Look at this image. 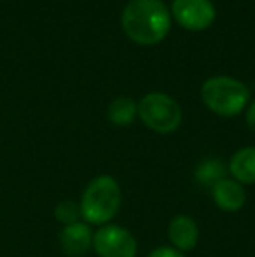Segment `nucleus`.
<instances>
[{
	"mask_svg": "<svg viewBox=\"0 0 255 257\" xmlns=\"http://www.w3.org/2000/svg\"><path fill=\"white\" fill-rule=\"evenodd\" d=\"M171 13L161 0H131L123 11L124 34L133 42L152 46L168 35Z\"/></svg>",
	"mask_w": 255,
	"mask_h": 257,
	"instance_id": "f257e3e1",
	"label": "nucleus"
},
{
	"mask_svg": "<svg viewBox=\"0 0 255 257\" xmlns=\"http://www.w3.org/2000/svg\"><path fill=\"white\" fill-rule=\"evenodd\" d=\"M123 203V191L112 175H98L84 187L79 208L81 219L89 226L109 224Z\"/></svg>",
	"mask_w": 255,
	"mask_h": 257,
	"instance_id": "f03ea898",
	"label": "nucleus"
},
{
	"mask_svg": "<svg viewBox=\"0 0 255 257\" xmlns=\"http://www.w3.org/2000/svg\"><path fill=\"white\" fill-rule=\"evenodd\" d=\"M250 91L241 81L227 75L208 79L201 88L203 103L222 117H234L246 107Z\"/></svg>",
	"mask_w": 255,
	"mask_h": 257,
	"instance_id": "7ed1b4c3",
	"label": "nucleus"
},
{
	"mask_svg": "<svg viewBox=\"0 0 255 257\" xmlns=\"http://www.w3.org/2000/svg\"><path fill=\"white\" fill-rule=\"evenodd\" d=\"M138 117L149 130L168 135L182 124V108L164 93H149L140 100Z\"/></svg>",
	"mask_w": 255,
	"mask_h": 257,
	"instance_id": "20e7f679",
	"label": "nucleus"
},
{
	"mask_svg": "<svg viewBox=\"0 0 255 257\" xmlns=\"http://www.w3.org/2000/svg\"><path fill=\"white\" fill-rule=\"evenodd\" d=\"M93 250L98 257H136V238L123 226L105 224L93 233Z\"/></svg>",
	"mask_w": 255,
	"mask_h": 257,
	"instance_id": "39448f33",
	"label": "nucleus"
},
{
	"mask_svg": "<svg viewBox=\"0 0 255 257\" xmlns=\"http://www.w3.org/2000/svg\"><path fill=\"white\" fill-rule=\"evenodd\" d=\"M171 13L182 28L191 32L210 28L217 16L211 0H173Z\"/></svg>",
	"mask_w": 255,
	"mask_h": 257,
	"instance_id": "423d86ee",
	"label": "nucleus"
},
{
	"mask_svg": "<svg viewBox=\"0 0 255 257\" xmlns=\"http://www.w3.org/2000/svg\"><path fill=\"white\" fill-rule=\"evenodd\" d=\"M60 245L65 255L84 257L93 248V229L84 220H79L70 226H63L60 233Z\"/></svg>",
	"mask_w": 255,
	"mask_h": 257,
	"instance_id": "0eeeda50",
	"label": "nucleus"
},
{
	"mask_svg": "<svg viewBox=\"0 0 255 257\" xmlns=\"http://www.w3.org/2000/svg\"><path fill=\"white\" fill-rule=\"evenodd\" d=\"M168 240L171 247L180 250L182 254L192 250L199 241V226L191 215H175L168 224Z\"/></svg>",
	"mask_w": 255,
	"mask_h": 257,
	"instance_id": "6e6552de",
	"label": "nucleus"
},
{
	"mask_svg": "<svg viewBox=\"0 0 255 257\" xmlns=\"http://www.w3.org/2000/svg\"><path fill=\"white\" fill-rule=\"evenodd\" d=\"M210 191H211V198H213V203L222 212H227V213L239 212L246 203L245 187L239 182H236L234 179H229V177L218 180Z\"/></svg>",
	"mask_w": 255,
	"mask_h": 257,
	"instance_id": "1a4fd4ad",
	"label": "nucleus"
},
{
	"mask_svg": "<svg viewBox=\"0 0 255 257\" xmlns=\"http://www.w3.org/2000/svg\"><path fill=\"white\" fill-rule=\"evenodd\" d=\"M229 173L241 186L255 184V147H243L229 159Z\"/></svg>",
	"mask_w": 255,
	"mask_h": 257,
	"instance_id": "9d476101",
	"label": "nucleus"
},
{
	"mask_svg": "<svg viewBox=\"0 0 255 257\" xmlns=\"http://www.w3.org/2000/svg\"><path fill=\"white\" fill-rule=\"evenodd\" d=\"M225 173H227V168L225 165L220 161V159H215V158H210V159H204L197 165L196 172H194V179H196L197 184L204 187H213L218 180L225 179Z\"/></svg>",
	"mask_w": 255,
	"mask_h": 257,
	"instance_id": "9b49d317",
	"label": "nucleus"
},
{
	"mask_svg": "<svg viewBox=\"0 0 255 257\" xmlns=\"http://www.w3.org/2000/svg\"><path fill=\"white\" fill-rule=\"evenodd\" d=\"M107 115L114 126H129L138 115V103H135L131 98L121 96L109 105Z\"/></svg>",
	"mask_w": 255,
	"mask_h": 257,
	"instance_id": "f8f14e48",
	"label": "nucleus"
},
{
	"mask_svg": "<svg viewBox=\"0 0 255 257\" xmlns=\"http://www.w3.org/2000/svg\"><path fill=\"white\" fill-rule=\"evenodd\" d=\"M55 217L60 224L63 226H70V224L79 222L81 219V208H79V203L72 200H63L56 205L55 208Z\"/></svg>",
	"mask_w": 255,
	"mask_h": 257,
	"instance_id": "ddd939ff",
	"label": "nucleus"
},
{
	"mask_svg": "<svg viewBox=\"0 0 255 257\" xmlns=\"http://www.w3.org/2000/svg\"><path fill=\"white\" fill-rule=\"evenodd\" d=\"M147 257H185L180 250L173 248L171 245H164V247H157L154 248Z\"/></svg>",
	"mask_w": 255,
	"mask_h": 257,
	"instance_id": "4468645a",
	"label": "nucleus"
},
{
	"mask_svg": "<svg viewBox=\"0 0 255 257\" xmlns=\"http://www.w3.org/2000/svg\"><path fill=\"white\" fill-rule=\"evenodd\" d=\"M245 121H246V126L255 133V100L250 103V107L246 108V115H245Z\"/></svg>",
	"mask_w": 255,
	"mask_h": 257,
	"instance_id": "2eb2a0df",
	"label": "nucleus"
}]
</instances>
